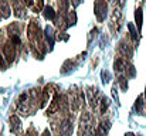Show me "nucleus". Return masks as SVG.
I'll return each instance as SVG.
<instances>
[{
    "label": "nucleus",
    "instance_id": "nucleus-1",
    "mask_svg": "<svg viewBox=\"0 0 146 136\" xmlns=\"http://www.w3.org/2000/svg\"><path fill=\"white\" fill-rule=\"evenodd\" d=\"M27 33H29V40L31 45L34 48H38L41 50V52L46 51L44 48V44H43V36H41V31H40V27L36 21H31L29 24V29H27Z\"/></svg>",
    "mask_w": 146,
    "mask_h": 136
},
{
    "label": "nucleus",
    "instance_id": "nucleus-2",
    "mask_svg": "<svg viewBox=\"0 0 146 136\" xmlns=\"http://www.w3.org/2000/svg\"><path fill=\"white\" fill-rule=\"evenodd\" d=\"M106 3H105V0H97L95 1V14H97L98 20L99 21H102L104 19H105V16H106Z\"/></svg>",
    "mask_w": 146,
    "mask_h": 136
},
{
    "label": "nucleus",
    "instance_id": "nucleus-3",
    "mask_svg": "<svg viewBox=\"0 0 146 136\" xmlns=\"http://www.w3.org/2000/svg\"><path fill=\"white\" fill-rule=\"evenodd\" d=\"M3 54H4V57L7 58L9 62H13V61H14V57H16L14 44H13V43H6V44L3 45Z\"/></svg>",
    "mask_w": 146,
    "mask_h": 136
},
{
    "label": "nucleus",
    "instance_id": "nucleus-4",
    "mask_svg": "<svg viewBox=\"0 0 146 136\" xmlns=\"http://www.w3.org/2000/svg\"><path fill=\"white\" fill-rule=\"evenodd\" d=\"M13 9H14V16L23 17L24 16V0H11Z\"/></svg>",
    "mask_w": 146,
    "mask_h": 136
},
{
    "label": "nucleus",
    "instance_id": "nucleus-5",
    "mask_svg": "<svg viewBox=\"0 0 146 136\" xmlns=\"http://www.w3.org/2000/svg\"><path fill=\"white\" fill-rule=\"evenodd\" d=\"M0 14L3 19H9L10 14H11V10H10V6L7 3V0H0Z\"/></svg>",
    "mask_w": 146,
    "mask_h": 136
},
{
    "label": "nucleus",
    "instance_id": "nucleus-6",
    "mask_svg": "<svg viewBox=\"0 0 146 136\" xmlns=\"http://www.w3.org/2000/svg\"><path fill=\"white\" fill-rule=\"evenodd\" d=\"M44 36H46V38H47V41H48L50 48H52V44H54V31H52L51 27H46Z\"/></svg>",
    "mask_w": 146,
    "mask_h": 136
},
{
    "label": "nucleus",
    "instance_id": "nucleus-7",
    "mask_svg": "<svg viewBox=\"0 0 146 136\" xmlns=\"http://www.w3.org/2000/svg\"><path fill=\"white\" fill-rule=\"evenodd\" d=\"M10 123H11V132L19 133L20 132V121L17 116H11L10 118Z\"/></svg>",
    "mask_w": 146,
    "mask_h": 136
},
{
    "label": "nucleus",
    "instance_id": "nucleus-8",
    "mask_svg": "<svg viewBox=\"0 0 146 136\" xmlns=\"http://www.w3.org/2000/svg\"><path fill=\"white\" fill-rule=\"evenodd\" d=\"M44 17L48 19V20H54L55 19V11L52 10V7H50V6L44 7Z\"/></svg>",
    "mask_w": 146,
    "mask_h": 136
},
{
    "label": "nucleus",
    "instance_id": "nucleus-9",
    "mask_svg": "<svg viewBox=\"0 0 146 136\" xmlns=\"http://www.w3.org/2000/svg\"><path fill=\"white\" fill-rule=\"evenodd\" d=\"M135 20H136V27H138V30H141V29H142V10H141V9L136 10V13H135Z\"/></svg>",
    "mask_w": 146,
    "mask_h": 136
},
{
    "label": "nucleus",
    "instance_id": "nucleus-10",
    "mask_svg": "<svg viewBox=\"0 0 146 136\" xmlns=\"http://www.w3.org/2000/svg\"><path fill=\"white\" fill-rule=\"evenodd\" d=\"M43 4H44V0H33V4H31V9L37 13L43 9Z\"/></svg>",
    "mask_w": 146,
    "mask_h": 136
},
{
    "label": "nucleus",
    "instance_id": "nucleus-11",
    "mask_svg": "<svg viewBox=\"0 0 146 136\" xmlns=\"http://www.w3.org/2000/svg\"><path fill=\"white\" fill-rule=\"evenodd\" d=\"M58 7H60V11L65 13L68 7V0H58Z\"/></svg>",
    "mask_w": 146,
    "mask_h": 136
},
{
    "label": "nucleus",
    "instance_id": "nucleus-12",
    "mask_svg": "<svg viewBox=\"0 0 146 136\" xmlns=\"http://www.w3.org/2000/svg\"><path fill=\"white\" fill-rule=\"evenodd\" d=\"M142 106H143V98H142V96H139V98H138V101H136L135 109H136L138 112H141V111H142Z\"/></svg>",
    "mask_w": 146,
    "mask_h": 136
},
{
    "label": "nucleus",
    "instance_id": "nucleus-13",
    "mask_svg": "<svg viewBox=\"0 0 146 136\" xmlns=\"http://www.w3.org/2000/svg\"><path fill=\"white\" fill-rule=\"evenodd\" d=\"M128 29L131 30V36H132V38H133V40H136V38H138V36H136V31H135V27H133L132 24H128Z\"/></svg>",
    "mask_w": 146,
    "mask_h": 136
},
{
    "label": "nucleus",
    "instance_id": "nucleus-14",
    "mask_svg": "<svg viewBox=\"0 0 146 136\" xmlns=\"http://www.w3.org/2000/svg\"><path fill=\"white\" fill-rule=\"evenodd\" d=\"M70 24H71V26L75 24V13H74V11L70 13Z\"/></svg>",
    "mask_w": 146,
    "mask_h": 136
},
{
    "label": "nucleus",
    "instance_id": "nucleus-15",
    "mask_svg": "<svg viewBox=\"0 0 146 136\" xmlns=\"http://www.w3.org/2000/svg\"><path fill=\"white\" fill-rule=\"evenodd\" d=\"M0 68H1V70H6V62H4V60H3L1 54H0Z\"/></svg>",
    "mask_w": 146,
    "mask_h": 136
},
{
    "label": "nucleus",
    "instance_id": "nucleus-16",
    "mask_svg": "<svg viewBox=\"0 0 146 136\" xmlns=\"http://www.w3.org/2000/svg\"><path fill=\"white\" fill-rule=\"evenodd\" d=\"M24 4H26V6H29V7H31V4H33V0H24Z\"/></svg>",
    "mask_w": 146,
    "mask_h": 136
},
{
    "label": "nucleus",
    "instance_id": "nucleus-17",
    "mask_svg": "<svg viewBox=\"0 0 146 136\" xmlns=\"http://www.w3.org/2000/svg\"><path fill=\"white\" fill-rule=\"evenodd\" d=\"M71 1H72V4H74V6H78L82 0H71Z\"/></svg>",
    "mask_w": 146,
    "mask_h": 136
}]
</instances>
